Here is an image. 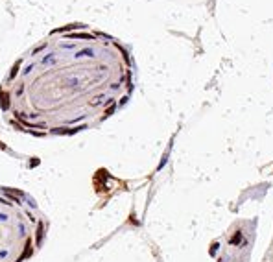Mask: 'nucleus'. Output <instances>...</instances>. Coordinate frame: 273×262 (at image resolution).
<instances>
[{"label": "nucleus", "instance_id": "obj_1", "mask_svg": "<svg viewBox=\"0 0 273 262\" xmlns=\"http://www.w3.org/2000/svg\"><path fill=\"white\" fill-rule=\"evenodd\" d=\"M124 48L96 31L54 33L28 50L0 87L8 120L35 135L92 127L125 102Z\"/></svg>", "mask_w": 273, "mask_h": 262}, {"label": "nucleus", "instance_id": "obj_2", "mask_svg": "<svg viewBox=\"0 0 273 262\" xmlns=\"http://www.w3.org/2000/svg\"><path fill=\"white\" fill-rule=\"evenodd\" d=\"M44 222L28 199L0 192V262H24L39 247Z\"/></svg>", "mask_w": 273, "mask_h": 262}]
</instances>
